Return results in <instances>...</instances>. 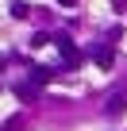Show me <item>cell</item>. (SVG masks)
<instances>
[{"instance_id":"3957f363","label":"cell","mask_w":127,"mask_h":131,"mask_svg":"<svg viewBox=\"0 0 127 131\" xmlns=\"http://www.w3.org/2000/svg\"><path fill=\"white\" fill-rule=\"evenodd\" d=\"M93 58H96L100 70H112V66H116V54H112L108 46H93Z\"/></svg>"},{"instance_id":"6da1fadb","label":"cell","mask_w":127,"mask_h":131,"mask_svg":"<svg viewBox=\"0 0 127 131\" xmlns=\"http://www.w3.org/2000/svg\"><path fill=\"white\" fill-rule=\"evenodd\" d=\"M50 42H54V46L62 50V58H66V66H77V62H81V50L73 46V39H70V35H54Z\"/></svg>"},{"instance_id":"8992f818","label":"cell","mask_w":127,"mask_h":131,"mask_svg":"<svg viewBox=\"0 0 127 131\" xmlns=\"http://www.w3.org/2000/svg\"><path fill=\"white\" fill-rule=\"evenodd\" d=\"M12 16H16V19H23V16H27V4H23V0H16V4H12Z\"/></svg>"},{"instance_id":"5b68a950","label":"cell","mask_w":127,"mask_h":131,"mask_svg":"<svg viewBox=\"0 0 127 131\" xmlns=\"http://www.w3.org/2000/svg\"><path fill=\"white\" fill-rule=\"evenodd\" d=\"M16 96H19V100H35V96H39V85L23 81V85H16Z\"/></svg>"},{"instance_id":"52a82bcc","label":"cell","mask_w":127,"mask_h":131,"mask_svg":"<svg viewBox=\"0 0 127 131\" xmlns=\"http://www.w3.org/2000/svg\"><path fill=\"white\" fill-rule=\"evenodd\" d=\"M58 4H66V8H70V4H73V0H58Z\"/></svg>"},{"instance_id":"ba28073f","label":"cell","mask_w":127,"mask_h":131,"mask_svg":"<svg viewBox=\"0 0 127 131\" xmlns=\"http://www.w3.org/2000/svg\"><path fill=\"white\" fill-rule=\"evenodd\" d=\"M0 70H4V58H0Z\"/></svg>"},{"instance_id":"277c9868","label":"cell","mask_w":127,"mask_h":131,"mask_svg":"<svg viewBox=\"0 0 127 131\" xmlns=\"http://www.w3.org/2000/svg\"><path fill=\"white\" fill-rule=\"evenodd\" d=\"M54 73H58V70H50V66H35V70H31V85H46Z\"/></svg>"},{"instance_id":"7a4b0ae2","label":"cell","mask_w":127,"mask_h":131,"mask_svg":"<svg viewBox=\"0 0 127 131\" xmlns=\"http://www.w3.org/2000/svg\"><path fill=\"white\" fill-rule=\"evenodd\" d=\"M123 112H127V93L119 89V93H112V96H108V104H104V116H108V119H119Z\"/></svg>"}]
</instances>
